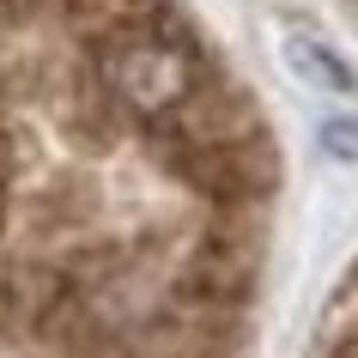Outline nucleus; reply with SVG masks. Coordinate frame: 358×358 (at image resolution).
<instances>
[{
	"instance_id": "obj_1",
	"label": "nucleus",
	"mask_w": 358,
	"mask_h": 358,
	"mask_svg": "<svg viewBox=\"0 0 358 358\" xmlns=\"http://www.w3.org/2000/svg\"><path fill=\"white\" fill-rule=\"evenodd\" d=\"M194 61H201L194 31L176 19L170 6H158V13H152L146 24H134V31H115V37L97 43L103 92H110L122 110H134L140 122L170 115L194 85H201Z\"/></svg>"
},
{
	"instance_id": "obj_2",
	"label": "nucleus",
	"mask_w": 358,
	"mask_h": 358,
	"mask_svg": "<svg viewBox=\"0 0 358 358\" xmlns=\"http://www.w3.org/2000/svg\"><path fill=\"white\" fill-rule=\"evenodd\" d=\"M249 280H255V249L237 243L231 231H213L207 243L182 262L176 298L194 303V310H231V303L249 292Z\"/></svg>"
},
{
	"instance_id": "obj_3",
	"label": "nucleus",
	"mask_w": 358,
	"mask_h": 358,
	"mask_svg": "<svg viewBox=\"0 0 358 358\" xmlns=\"http://www.w3.org/2000/svg\"><path fill=\"white\" fill-rule=\"evenodd\" d=\"M280 61H285V73L298 79L303 92H322V97L358 92L352 67H346V61H340L316 31H303V24H285V31H280Z\"/></svg>"
},
{
	"instance_id": "obj_4",
	"label": "nucleus",
	"mask_w": 358,
	"mask_h": 358,
	"mask_svg": "<svg viewBox=\"0 0 358 358\" xmlns=\"http://www.w3.org/2000/svg\"><path fill=\"white\" fill-rule=\"evenodd\" d=\"M55 303H61V285L49 273H37V267H19V273H6V285H0V322L13 334H37L43 322L55 316Z\"/></svg>"
},
{
	"instance_id": "obj_5",
	"label": "nucleus",
	"mask_w": 358,
	"mask_h": 358,
	"mask_svg": "<svg viewBox=\"0 0 358 358\" xmlns=\"http://www.w3.org/2000/svg\"><path fill=\"white\" fill-rule=\"evenodd\" d=\"M322 152H334V158L358 164V115H334V122H322Z\"/></svg>"
},
{
	"instance_id": "obj_6",
	"label": "nucleus",
	"mask_w": 358,
	"mask_h": 358,
	"mask_svg": "<svg viewBox=\"0 0 358 358\" xmlns=\"http://www.w3.org/2000/svg\"><path fill=\"white\" fill-rule=\"evenodd\" d=\"M6 170L13 164H6V140H0V207H6Z\"/></svg>"
}]
</instances>
